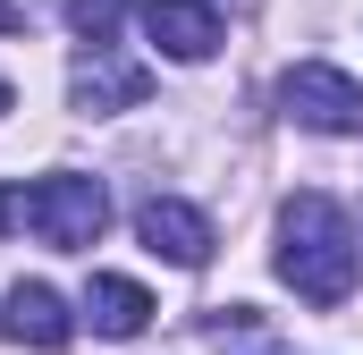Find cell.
Returning <instances> with one entry per match:
<instances>
[{
    "instance_id": "1",
    "label": "cell",
    "mask_w": 363,
    "mask_h": 355,
    "mask_svg": "<svg viewBox=\"0 0 363 355\" xmlns=\"http://www.w3.org/2000/svg\"><path fill=\"white\" fill-rule=\"evenodd\" d=\"M279 279L321 313L355 296V229H347V212L330 195H287V212H279Z\"/></svg>"
},
{
    "instance_id": "2",
    "label": "cell",
    "mask_w": 363,
    "mask_h": 355,
    "mask_svg": "<svg viewBox=\"0 0 363 355\" xmlns=\"http://www.w3.org/2000/svg\"><path fill=\"white\" fill-rule=\"evenodd\" d=\"M26 229L43 237V246H60V254H93L101 246V229H110V195H101V178H43V186H26Z\"/></svg>"
},
{
    "instance_id": "3",
    "label": "cell",
    "mask_w": 363,
    "mask_h": 355,
    "mask_svg": "<svg viewBox=\"0 0 363 355\" xmlns=\"http://www.w3.org/2000/svg\"><path fill=\"white\" fill-rule=\"evenodd\" d=\"M279 110L296 127H313V136H363V85L347 68H330V60H296L279 77Z\"/></svg>"
},
{
    "instance_id": "4",
    "label": "cell",
    "mask_w": 363,
    "mask_h": 355,
    "mask_svg": "<svg viewBox=\"0 0 363 355\" xmlns=\"http://www.w3.org/2000/svg\"><path fill=\"white\" fill-rule=\"evenodd\" d=\"M152 93V77L135 68V60H118L110 43H85L77 51V68H68V102L85 110V119H110V110H135Z\"/></svg>"
},
{
    "instance_id": "5",
    "label": "cell",
    "mask_w": 363,
    "mask_h": 355,
    "mask_svg": "<svg viewBox=\"0 0 363 355\" xmlns=\"http://www.w3.org/2000/svg\"><path fill=\"white\" fill-rule=\"evenodd\" d=\"M135 229H144V246H152L161 263H178V271L211 263V220H203L194 203H178V195H152V203L135 212Z\"/></svg>"
},
{
    "instance_id": "6",
    "label": "cell",
    "mask_w": 363,
    "mask_h": 355,
    "mask_svg": "<svg viewBox=\"0 0 363 355\" xmlns=\"http://www.w3.org/2000/svg\"><path fill=\"white\" fill-rule=\"evenodd\" d=\"M0 330L17 339V347H68L77 339V313H68V296L60 288H43V279H17L9 288V313H0Z\"/></svg>"
},
{
    "instance_id": "7",
    "label": "cell",
    "mask_w": 363,
    "mask_h": 355,
    "mask_svg": "<svg viewBox=\"0 0 363 355\" xmlns=\"http://www.w3.org/2000/svg\"><path fill=\"white\" fill-rule=\"evenodd\" d=\"M144 34L169 51V60H211L220 51V9L211 0H144Z\"/></svg>"
},
{
    "instance_id": "8",
    "label": "cell",
    "mask_w": 363,
    "mask_h": 355,
    "mask_svg": "<svg viewBox=\"0 0 363 355\" xmlns=\"http://www.w3.org/2000/svg\"><path fill=\"white\" fill-rule=\"evenodd\" d=\"M152 313H161V305H152L135 279H118V271H93V288H85V322L101 330V339H135Z\"/></svg>"
},
{
    "instance_id": "9",
    "label": "cell",
    "mask_w": 363,
    "mask_h": 355,
    "mask_svg": "<svg viewBox=\"0 0 363 355\" xmlns=\"http://www.w3.org/2000/svg\"><path fill=\"white\" fill-rule=\"evenodd\" d=\"M220 355H287V347L262 330V313H254V305H228V322H220Z\"/></svg>"
},
{
    "instance_id": "10",
    "label": "cell",
    "mask_w": 363,
    "mask_h": 355,
    "mask_svg": "<svg viewBox=\"0 0 363 355\" xmlns=\"http://www.w3.org/2000/svg\"><path fill=\"white\" fill-rule=\"evenodd\" d=\"M118 9H127V0H68V26H77L85 43H110V34H118Z\"/></svg>"
},
{
    "instance_id": "11",
    "label": "cell",
    "mask_w": 363,
    "mask_h": 355,
    "mask_svg": "<svg viewBox=\"0 0 363 355\" xmlns=\"http://www.w3.org/2000/svg\"><path fill=\"white\" fill-rule=\"evenodd\" d=\"M26 229V186H0V237Z\"/></svg>"
},
{
    "instance_id": "12",
    "label": "cell",
    "mask_w": 363,
    "mask_h": 355,
    "mask_svg": "<svg viewBox=\"0 0 363 355\" xmlns=\"http://www.w3.org/2000/svg\"><path fill=\"white\" fill-rule=\"evenodd\" d=\"M0 34H26V9H9V0H0Z\"/></svg>"
},
{
    "instance_id": "13",
    "label": "cell",
    "mask_w": 363,
    "mask_h": 355,
    "mask_svg": "<svg viewBox=\"0 0 363 355\" xmlns=\"http://www.w3.org/2000/svg\"><path fill=\"white\" fill-rule=\"evenodd\" d=\"M9 102H17V93H9V85H0V110H9Z\"/></svg>"
}]
</instances>
